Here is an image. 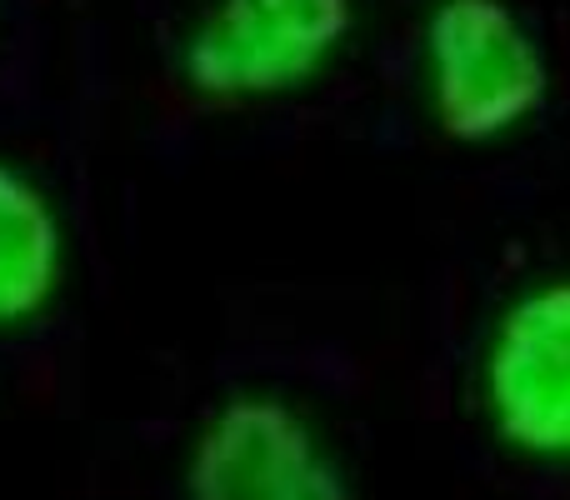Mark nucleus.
Here are the masks:
<instances>
[{
	"mask_svg": "<svg viewBox=\"0 0 570 500\" xmlns=\"http://www.w3.org/2000/svg\"><path fill=\"white\" fill-rule=\"evenodd\" d=\"M425 60L435 126L461 146L501 140L551 96V66L505 0H441L425 26Z\"/></svg>",
	"mask_w": 570,
	"mask_h": 500,
	"instance_id": "obj_1",
	"label": "nucleus"
},
{
	"mask_svg": "<svg viewBox=\"0 0 570 500\" xmlns=\"http://www.w3.org/2000/svg\"><path fill=\"white\" fill-rule=\"evenodd\" d=\"M351 26V0H216L180 70L206 100H271L305 86L345 46Z\"/></svg>",
	"mask_w": 570,
	"mask_h": 500,
	"instance_id": "obj_2",
	"label": "nucleus"
},
{
	"mask_svg": "<svg viewBox=\"0 0 570 500\" xmlns=\"http://www.w3.org/2000/svg\"><path fill=\"white\" fill-rule=\"evenodd\" d=\"M190 500H355L311 425L271 395H236L210 415L186 465Z\"/></svg>",
	"mask_w": 570,
	"mask_h": 500,
	"instance_id": "obj_3",
	"label": "nucleus"
},
{
	"mask_svg": "<svg viewBox=\"0 0 570 500\" xmlns=\"http://www.w3.org/2000/svg\"><path fill=\"white\" fill-rule=\"evenodd\" d=\"M495 431L535 455H570V275L505 311L485 361Z\"/></svg>",
	"mask_w": 570,
	"mask_h": 500,
	"instance_id": "obj_4",
	"label": "nucleus"
},
{
	"mask_svg": "<svg viewBox=\"0 0 570 500\" xmlns=\"http://www.w3.org/2000/svg\"><path fill=\"white\" fill-rule=\"evenodd\" d=\"M66 265V236L50 196L20 166L0 160V331L36 321Z\"/></svg>",
	"mask_w": 570,
	"mask_h": 500,
	"instance_id": "obj_5",
	"label": "nucleus"
}]
</instances>
